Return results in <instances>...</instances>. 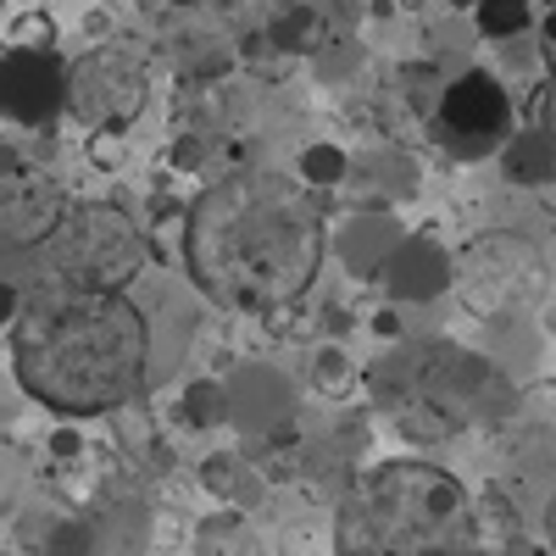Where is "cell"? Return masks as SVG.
<instances>
[{
	"label": "cell",
	"instance_id": "obj_19",
	"mask_svg": "<svg viewBox=\"0 0 556 556\" xmlns=\"http://www.w3.org/2000/svg\"><path fill=\"white\" fill-rule=\"evenodd\" d=\"M17 312H23L17 285H7V278H0V323H17Z\"/></svg>",
	"mask_w": 556,
	"mask_h": 556
},
{
	"label": "cell",
	"instance_id": "obj_21",
	"mask_svg": "<svg viewBox=\"0 0 556 556\" xmlns=\"http://www.w3.org/2000/svg\"><path fill=\"white\" fill-rule=\"evenodd\" d=\"M540 128H545V134L556 139V84L545 89V112H540Z\"/></svg>",
	"mask_w": 556,
	"mask_h": 556
},
{
	"label": "cell",
	"instance_id": "obj_20",
	"mask_svg": "<svg viewBox=\"0 0 556 556\" xmlns=\"http://www.w3.org/2000/svg\"><path fill=\"white\" fill-rule=\"evenodd\" d=\"M51 451H56V456H78V451H84L78 429H56V434H51Z\"/></svg>",
	"mask_w": 556,
	"mask_h": 556
},
{
	"label": "cell",
	"instance_id": "obj_24",
	"mask_svg": "<svg viewBox=\"0 0 556 556\" xmlns=\"http://www.w3.org/2000/svg\"><path fill=\"white\" fill-rule=\"evenodd\" d=\"M545 534L556 540V501H551V513H545Z\"/></svg>",
	"mask_w": 556,
	"mask_h": 556
},
{
	"label": "cell",
	"instance_id": "obj_17",
	"mask_svg": "<svg viewBox=\"0 0 556 556\" xmlns=\"http://www.w3.org/2000/svg\"><path fill=\"white\" fill-rule=\"evenodd\" d=\"M345 173H351V156H345L340 146H312V151L301 156V178L317 184V190H334V184H345Z\"/></svg>",
	"mask_w": 556,
	"mask_h": 556
},
{
	"label": "cell",
	"instance_id": "obj_13",
	"mask_svg": "<svg viewBox=\"0 0 556 556\" xmlns=\"http://www.w3.org/2000/svg\"><path fill=\"white\" fill-rule=\"evenodd\" d=\"M395 245H401V228H395L390 217H379V212L345 223V262H351L362 278H379L384 262L395 256Z\"/></svg>",
	"mask_w": 556,
	"mask_h": 556
},
{
	"label": "cell",
	"instance_id": "obj_8",
	"mask_svg": "<svg viewBox=\"0 0 556 556\" xmlns=\"http://www.w3.org/2000/svg\"><path fill=\"white\" fill-rule=\"evenodd\" d=\"M434 134L451 156H490L513 139V96L506 84L484 67H468L445 84L440 112H434Z\"/></svg>",
	"mask_w": 556,
	"mask_h": 556
},
{
	"label": "cell",
	"instance_id": "obj_14",
	"mask_svg": "<svg viewBox=\"0 0 556 556\" xmlns=\"http://www.w3.org/2000/svg\"><path fill=\"white\" fill-rule=\"evenodd\" d=\"M473 17L484 39H518L534 28V7L529 0H473Z\"/></svg>",
	"mask_w": 556,
	"mask_h": 556
},
{
	"label": "cell",
	"instance_id": "obj_15",
	"mask_svg": "<svg viewBox=\"0 0 556 556\" xmlns=\"http://www.w3.org/2000/svg\"><path fill=\"white\" fill-rule=\"evenodd\" d=\"M184 424L190 429H217L228 424V390L217 379H195L190 390H184Z\"/></svg>",
	"mask_w": 556,
	"mask_h": 556
},
{
	"label": "cell",
	"instance_id": "obj_10",
	"mask_svg": "<svg viewBox=\"0 0 556 556\" xmlns=\"http://www.w3.org/2000/svg\"><path fill=\"white\" fill-rule=\"evenodd\" d=\"M379 278L395 290V301H434L451 290V256L429 235H401V245Z\"/></svg>",
	"mask_w": 556,
	"mask_h": 556
},
{
	"label": "cell",
	"instance_id": "obj_22",
	"mask_svg": "<svg viewBox=\"0 0 556 556\" xmlns=\"http://www.w3.org/2000/svg\"><path fill=\"white\" fill-rule=\"evenodd\" d=\"M545 51H551V78H556V12L545 17Z\"/></svg>",
	"mask_w": 556,
	"mask_h": 556
},
{
	"label": "cell",
	"instance_id": "obj_5",
	"mask_svg": "<svg viewBox=\"0 0 556 556\" xmlns=\"http://www.w3.org/2000/svg\"><path fill=\"white\" fill-rule=\"evenodd\" d=\"M62 278L78 290H123L146 267V235L117 206H78L56 223Z\"/></svg>",
	"mask_w": 556,
	"mask_h": 556
},
{
	"label": "cell",
	"instance_id": "obj_2",
	"mask_svg": "<svg viewBox=\"0 0 556 556\" xmlns=\"http://www.w3.org/2000/svg\"><path fill=\"white\" fill-rule=\"evenodd\" d=\"M151 367V329L123 290H56L12 323L17 384L62 417H101L139 395Z\"/></svg>",
	"mask_w": 556,
	"mask_h": 556
},
{
	"label": "cell",
	"instance_id": "obj_11",
	"mask_svg": "<svg viewBox=\"0 0 556 556\" xmlns=\"http://www.w3.org/2000/svg\"><path fill=\"white\" fill-rule=\"evenodd\" d=\"M228 390V424H240L251 434H273L278 424H290V384L267 374V367H245V374L235 384H223Z\"/></svg>",
	"mask_w": 556,
	"mask_h": 556
},
{
	"label": "cell",
	"instance_id": "obj_7",
	"mask_svg": "<svg viewBox=\"0 0 556 556\" xmlns=\"http://www.w3.org/2000/svg\"><path fill=\"white\" fill-rule=\"evenodd\" d=\"M151 101V73L139 67L117 45H96L89 56H78L67 67V112L84 128L101 134H123Z\"/></svg>",
	"mask_w": 556,
	"mask_h": 556
},
{
	"label": "cell",
	"instance_id": "obj_4",
	"mask_svg": "<svg viewBox=\"0 0 556 556\" xmlns=\"http://www.w3.org/2000/svg\"><path fill=\"white\" fill-rule=\"evenodd\" d=\"M551 285V262L534 240L523 235H479L468 251L451 262V290L468 301L479 317H501V312H523L545 295Z\"/></svg>",
	"mask_w": 556,
	"mask_h": 556
},
{
	"label": "cell",
	"instance_id": "obj_25",
	"mask_svg": "<svg viewBox=\"0 0 556 556\" xmlns=\"http://www.w3.org/2000/svg\"><path fill=\"white\" fill-rule=\"evenodd\" d=\"M178 7H195V0H178Z\"/></svg>",
	"mask_w": 556,
	"mask_h": 556
},
{
	"label": "cell",
	"instance_id": "obj_23",
	"mask_svg": "<svg viewBox=\"0 0 556 556\" xmlns=\"http://www.w3.org/2000/svg\"><path fill=\"white\" fill-rule=\"evenodd\" d=\"M424 556H479V551H462V545H434V551H424Z\"/></svg>",
	"mask_w": 556,
	"mask_h": 556
},
{
	"label": "cell",
	"instance_id": "obj_18",
	"mask_svg": "<svg viewBox=\"0 0 556 556\" xmlns=\"http://www.w3.org/2000/svg\"><path fill=\"white\" fill-rule=\"evenodd\" d=\"M345 379H351V362H345V351H317V384L323 390H345Z\"/></svg>",
	"mask_w": 556,
	"mask_h": 556
},
{
	"label": "cell",
	"instance_id": "obj_9",
	"mask_svg": "<svg viewBox=\"0 0 556 556\" xmlns=\"http://www.w3.org/2000/svg\"><path fill=\"white\" fill-rule=\"evenodd\" d=\"M67 106V67L56 62V51H28L12 45L0 56V112L12 123H51Z\"/></svg>",
	"mask_w": 556,
	"mask_h": 556
},
{
	"label": "cell",
	"instance_id": "obj_3",
	"mask_svg": "<svg viewBox=\"0 0 556 556\" xmlns=\"http://www.w3.org/2000/svg\"><path fill=\"white\" fill-rule=\"evenodd\" d=\"M468 518L462 484L429 462H384L340 506V556H424Z\"/></svg>",
	"mask_w": 556,
	"mask_h": 556
},
{
	"label": "cell",
	"instance_id": "obj_16",
	"mask_svg": "<svg viewBox=\"0 0 556 556\" xmlns=\"http://www.w3.org/2000/svg\"><path fill=\"white\" fill-rule=\"evenodd\" d=\"M45 556H101L96 523H84V518H62L51 534H45Z\"/></svg>",
	"mask_w": 556,
	"mask_h": 556
},
{
	"label": "cell",
	"instance_id": "obj_12",
	"mask_svg": "<svg viewBox=\"0 0 556 556\" xmlns=\"http://www.w3.org/2000/svg\"><path fill=\"white\" fill-rule=\"evenodd\" d=\"M501 167L518 190H551L556 184V139L545 128H523L501 146Z\"/></svg>",
	"mask_w": 556,
	"mask_h": 556
},
{
	"label": "cell",
	"instance_id": "obj_6",
	"mask_svg": "<svg viewBox=\"0 0 556 556\" xmlns=\"http://www.w3.org/2000/svg\"><path fill=\"white\" fill-rule=\"evenodd\" d=\"M412 390L434 417H445L451 429L462 424H495L513 412V384L495 362L456 351V345H434L424 351V362L412 367Z\"/></svg>",
	"mask_w": 556,
	"mask_h": 556
},
{
	"label": "cell",
	"instance_id": "obj_1",
	"mask_svg": "<svg viewBox=\"0 0 556 556\" xmlns=\"http://www.w3.org/2000/svg\"><path fill=\"white\" fill-rule=\"evenodd\" d=\"M323 217L306 184L278 173H235L190 206L184 256L195 285L235 312L295 306L323 267Z\"/></svg>",
	"mask_w": 556,
	"mask_h": 556
}]
</instances>
